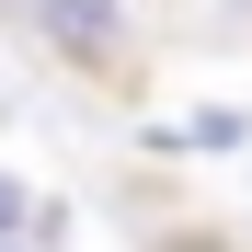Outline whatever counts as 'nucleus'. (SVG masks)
<instances>
[{
	"label": "nucleus",
	"instance_id": "1",
	"mask_svg": "<svg viewBox=\"0 0 252 252\" xmlns=\"http://www.w3.org/2000/svg\"><path fill=\"white\" fill-rule=\"evenodd\" d=\"M34 23L69 58H115V0H34Z\"/></svg>",
	"mask_w": 252,
	"mask_h": 252
},
{
	"label": "nucleus",
	"instance_id": "2",
	"mask_svg": "<svg viewBox=\"0 0 252 252\" xmlns=\"http://www.w3.org/2000/svg\"><path fill=\"white\" fill-rule=\"evenodd\" d=\"M23 218H34V195H23V184H12V172H0V241H12V229H23Z\"/></svg>",
	"mask_w": 252,
	"mask_h": 252
}]
</instances>
